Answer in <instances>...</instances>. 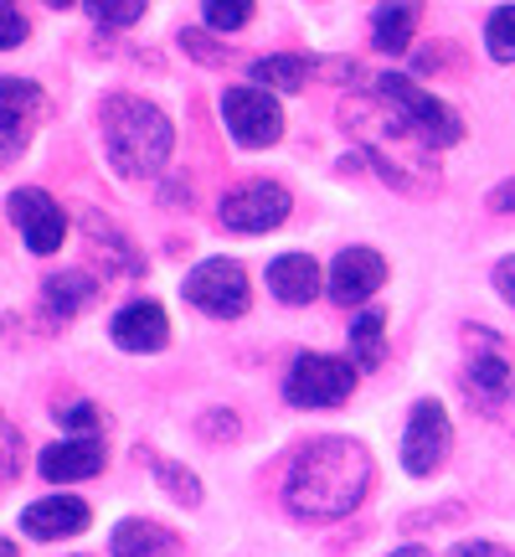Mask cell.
Segmentation results:
<instances>
[{"instance_id": "obj_20", "label": "cell", "mask_w": 515, "mask_h": 557, "mask_svg": "<svg viewBox=\"0 0 515 557\" xmlns=\"http://www.w3.org/2000/svg\"><path fill=\"white\" fill-rule=\"evenodd\" d=\"M41 299H47V310L52 315H78V310H88V299H99V284H93V274H83V269H62V274H52L47 284H41Z\"/></svg>"}, {"instance_id": "obj_12", "label": "cell", "mask_w": 515, "mask_h": 557, "mask_svg": "<svg viewBox=\"0 0 515 557\" xmlns=\"http://www.w3.org/2000/svg\"><path fill=\"white\" fill-rule=\"evenodd\" d=\"M475 341V357H469V393H479L485 403H505L515 393V372H511V357L500 346L495 331H469Z\"/></svg>"}, {"instance_id": "obj_35", "label": "cell", "mask_w": 515, "mask_h": 557, "mask_svg": "<svg viewBox=\"0 0 515 557\" xmlns=\"http://www.w3.org/2000/svg\"><path fill=\"white\" fill-rule=\"evenodd\" d=\"M392 557H428V553H423V547H397Z\"/></svg>"}, {"instance_id": "obj_22", "label": "cell", "mask_w": 515, "mask_h": 557, "mask_svg": "<svg viewBox=\"0 0 515 557\" xmlns=\"http://www.w3.org/2000/svg\"><path fill=\"white\" fill-rule=\"evenodd\" d=\"M387 315L381 310H361L356 320H351V361H356L361 372H372V367H381V357H387Z\"/></svg>"}, {"instance_id": "obj_34", "label": "cell", "mask_w": 515, "mask_h": 557, "mask_svg": "<svg viewBox=\"0 0 515 557\" xmlns=\"http://www.w3.org/2000/svg\"><path fill=\"white\" fill-rule=\"evenodd\" d=\"M490 207H495V212H511V207H515V181H505V186H500L495 197H490Z\"/></svg>"}, {"instance_id": "obj_10", "label": "cell", "mask_w": 515, "mask_h": 557, "mask_svg": "<svg viewBox=\"0 0 515 557\" xmlns=\"http://www.w3.org/2000/svg\"><path fill=\"white\" fill-rule=\"evenodd\" d=\"M11 222L21 227V243H26L37 259L58 253L62 238H67V218H62V207L47 197V191H37V186L11 191Z\"/></svg>"}, {"instance_id": "obj_9", "label": "cell", "mask_w": 515, "mask_h": 557, "mask_svg": "<svg viewBox=\"0 0 515 557\" xmlns=\"http://www.w3.org/2000/svg\"><path fill=\"white\" fill-rule=\"evenodd\" d=\"M289 207H294V197L278 181H253V186H238V191L222 197V227H233V233H274V227H284Z\"/></svg>"}, {"instance_id": "obj_21", "label": "cell", "mask_w": 515, "mask_h": 557, "mask_svg": "<svg viewBox=\"0 0 515 557\" xmlns=\"http://www.w3.org/2000/svg\"><path fill=\"white\" fill-rule=\"evenodd\" d=\"M417 21H423V5H377L372 11V47L377 52H407Z\"/></svg>"}, {"instance_id": "obj_8", "label": "cell", "mask_w": 515, "mask_h": 557, "mask_svg": "<svg viewBox=\"0 0 515 557\" xmlns=\"http://www.w3.org/2000/svg\"><path fill=\"white\" fill-rule=\"evenodd\" d=\"M449 408L438 398H423L413 403V413H407V434H402V470L407 475H434L443 455H449Z\"/></svg>"}, {"instance_id": "obj_3", "label": "cell", "mask_w": 515, "mask_h": 557, "mask_svg": "<svg viewBox=\"0 0 515 557\" xmlns=\"http://www.w3.org/2000/svg\"><path fill=\"white\" fill-rule=\"evenodd\" d=\"M99 129H103V156L124 181L160 176V165L171 160V145H176L171 120L139 94H109L99 109Z\"/></svg>"}, {"instance_id": "obj_1", "label": "cell", "mask_w": 515, "mask_h": 557, "mask_svg": "<svg viewBox=\"0 0 515 557\" xmlns=\"http://www.w3.org/2000/svg\"><path fill=\"white\" fill-rule=\"evenodd\" d=\"M372 449L361 438H315L304 444L284 475V506L299 521H336L351 517L372 496Z\"/></svg>"}, {"instance_id": "obj_17", "label": "cell", "mask_w": 515, "mask_h": 557, "mask_svg": "<svg viewBox=\"0 0 515 557\" xmlns=\"http://www.w3.org/2000/svg\"><path fill=\"white\" fill-rule=\"evenodd\" d=\"M114 557H180V537L171 527L160 521H145V517H124L109 537Z\"/></svg>"}, {"instance_id": "obj_27", "label": "cell", "mask_w": 515, "mask_h": 557, "mask_svg": "<svg viewBox=\"0 0 515 557\" xmlns=\"http://www.w3.org/2000/svg\"><path fill=\"white\" fill-rule=\"evenodd\" d=\"M180 47H186L197 62H206V67H222V62H227V52H217V41L206 37V32H197V26H191V32H180Z\"/></svg>"}, {"instance_id": "obj_25", "label": "cell", "mask_w": 515, "mask_h": 557, "mask_svg": "<svg viewBox=\"0 0 515 557\" xmlns=\"http://www.w3.org/2000/svg\"><path fill=\"white\" fill-rule=\"evenodd\" d=\"M485 47L495 62H515V5H500L485 21Z\"/></svg>"}, {"instance_id": "obj_19", "label": "cell", "mask_w": 515, "mask_h": 557, "mask_svg": "<svg viewBox=\"0 0 515 557\" xmlns=\"http://www.w3.org/2000/svg\"><path fill=\"white\" fill-rule=\"evenodd\" d=\"M310 67H315V62L304 58V52H268V58L248 62L253 83L258 88H268V94H299L304 78H310Z\"/></svg>"}, {"instance_id": "obj_29", "label": "cell", "mask_w": 515, "mask_h": 557, "mask_svg": "<svg viewBox=\"0 0 515 557\" xmlns=\"http://www.w3.org/2000/svg\"><path fill=\"white\" fill-rule=\"evenodd\" d=\"M26 16H21L16 5H0V47H16V41H26Z\"/></svg>"}, {"instance_id": "obj_30", "label": "cell", "mask_w": 515, "mask_h": 557, "mask_svg": "<svg viewBox=\"0 0 515 557\" xmlns=\"http://www.w3.org/2000/svg\"><path fill=\"white\" fill-rule=\"evenodd\" d=\"M201 434L206 438H238V413H206L201 418Z\"/></svg>"}, {"instance_id": "obj_18", "label": "cell", "mask_w": 515, "mask_h": 557, "mask_svg": "<svg viewBox=\"0 0 515 557\" xmlns=\"http://www.w3.org/2000/svg\"><path fill=\"white\" fill-rule=\"evenodd\" d=\"M268 289L284 305H310L319 295V263L304 259V253H278L268 263Z\"/></svg>"}, {"instance_id": "obj_4", "label": "cell", "mask_w": 515, "mask_h": 557, "mask_svg": "<svg viewBox=\"0 0 515 557\" xmlns=\"http://www.w3.org/2000/svg\"><path fill=\"white\" fill-rule=\"evenodd\" d=\"M351 393H356V361L351 357L304 351V357H294L289 377H284V398L294 408H336Z\"/></svg>"}, {"instance_id": "obj_14", "label": "cell", "mask_w": 515, "mask_h": 557, "mask_svg": "<svg viewBox=\"0 0 515 557\" xmlns=\"http://www.w3.org/2000/svg\"><path fill=\"white\" fill-rule=\"evenodd\" d=\"M88 527V500L78 496H47V500H32L21 511V532L37 542H58V537H78Z\"/></svg>"}, {"instance_id": "obj_31", "label": "cell", "mask_w": 515, "mask_h": 557, "mask_svg": "<svg viewBox=\"0 0 515 557\" xmlns=\"http://www.w3.org/2000/svg\"><path fill=\"white\" fill-rule=\"evenodd\" d=\"M495 289L515 305V253H511V259H500V263H495Z\"/></svg>"}, {"instance_id": "obj_5", "label": "cell", "mask_w": 515, "mask_h": 557, "mask_svg": "<svg viewBox=\"0 0 515 557\" xmlns=\"http://www.w3.org/2000/svg\"><path fill=\"white\" fill-rule=\"evenodd\" d=\"M377 94L392 103L397 114L413 124V129L428 139L434 150H443V145H454V139L464 135V120H459L454 109H449L443 99H434L428 88H417L413 78H402V73H381V78H377Z\"/></svg>"}, {"instance_id": "obj_24", "label": "cell", "mask_w": 515, "mask_h": 557, "mask_svg": "<svg viewBox=\"0 0 515 557\" xmlns=\"http://www.w3.org/2000/svg\"><path fill=\"white\" fill-rule=\"evenodd\" d=\"M253 0H206L201 5V21H206V32H242L248 21H253Z\"/></svg>"}, {"instance_id": "obj_7", "label": "cell", "mask_w": 515, "mask_h": 557, "mask_svg": "<svg viewBox=\"0 0 515 557\" xmlns=\"http://www.w3.org/2000/svg\"><path fill=\"white\" fill-rule=\"evenodd\" d=\"M222 120H227V129H233L242 150L278 145V135H284V109L263 88H227L222 94Z\"/></svg>"}, {"instance_id": "obj_28", "label": "cell", "mask_w": 515, "mask_h": 557, "mask_svg": "<svg viewBox=\"0 0 515 557\" xmlns=\"http://www.w3.org/2000/svg\"><path fill=\"white\" fill-rule=\"evenodd\" d=\"M99 408H93V403H73V408H67V413H62V429H67V434L73 438H83V434H99Z\"/></svg>"}, {"instance_id": "obj_23", "label": "cell", "mask_w": 515, "mask_h": 557, "mask_svg": "<svg viewBox=\"0 0 515 557\" xmlns=\"http://www.w3.org/2000/svg\"><path fill=\"white\" fill-rule=\"evenodd\" d=\"M135 459H139V465H150V470H155V480L165 485V491H171V496L180 500V506H201V480L191 475L186 465H176V459L155 455V449H145V444L135 449Z\"/></svg>"}, {"instance_id": "obj_26", "label": "cell", "mask_w": 515, "mask_h": 557, "mask_svg": "<svg viewBox=\"0 0 515 557\" xmlns=\"http://www.w3.org/2000/svg\"><path fill=\"white\" fill-rule=\"evenodd\" d=\"M145 11H150L145 0H88V16L99 26H135Z\"/></svg>"}, {"instance_id": "obj_33", "label": "cell", "mask_w": 515, "mask_h": 557, "mask_svg": "<svg viewBox=\"0 0 515 557\" xmlns=\"http://www.w3.org/2000/svg\"><path fill=\"white\" fill-rule=\"evenodd\" d=\"M5 459H11V465H5V480H16L21 475V465H16V423H5Z\"/></svg>"}, {"instance_id": "obj_32", "label": "cell", "mask_w": 515, "mask_h": 557, "mask_svg": "<svg viewBox=\"0 0 515 557\" xmlns=\"http://www.w3.org/2000/svg\"><path fill=\"white\" fill-rule=\"evenodd\" d=\"M449 557H511L505 547H495V542H459Z\"/></svg>"}, {"instance_id": "obj_36", "label": "cell", "mask_w": 515, "mask_h": 557, "mask_svg": "<svg viewBox=\"0 0 515 557\" xmlns=\"http://www.w3.org/2000/svg\"><path fill=\"white\" fill-rule=\"evenodd\" d=\"M0 557H16V542H0Z\"/></svg>"}, {"instance_id": "obj_6", "label": "cell", "mask_w": 515, "mask_h": 557, "mask_svg": "<svg viewBox=\"0 0 515 557\" xmlns=\"http://www.w3.org/2000/svg\"><path fill=\"white\" fill-rule=\"evenodd\" d=\"M186 299L197 305L201 315L217 320H238L248 310V274H242L233 259H201L191 274H186Z\"/></svg>"}, {"instance_id": "obj_11", "label": "cell", "mask_w": 515, "mask_h": 557, "mask_svg": "<svg viewBox=\"0 0 515 557\" xmlns=\"http://www.w3.org/2000/svg\"><path fill=\"white\" fill-rule=\"evenodd\" d=\"M387 284V259L377 248H346L336 263H330V299L336 305H366Z\"/></svg>"}, {"instance_id": "obj_2", "label": "cell", "mask_w": 515, "mask_h": 557, "mask_svg": "<svg viewBox=\"0 0 515 557\" xmlns=\"http://www.w3.org/2000/svg\"><path fill=\"white\" fill-rule=\"evenodd\" d=\"M340 124L356 135L361 156L377 165V176L397 191H434L438 186V165H434V145L417 135L413 124L397 114L392 103L381 99V94H351V99L340 103Z\"/></svg>"}, {"instance_id": "obj_16", "label": "cell", "mask_w": 515, "mask_h": 557, "mask_svg": "<svg viewBox=\"0 0 515 557\" xmlns=\"http://www.w3.org/2000/svg\"><path fill=\"white\" fill-rule=\"evenodd\" d=\"M41 103V88L37 83H21V78H5L0 83V114H5V160H16L26 150V139H32V114H37Z\"/></svg>"}, {"instance_id": "obj_13", "label": "cell", "mask_w": 515, "mask_h": 557, "mask_svg": "<svg viewBox=\"0 0 515 557\" xmlns=\"http://www.w3.org/2000/svg\"><path fill=\"white\" fill-rule=\"evenodd\" d=\"M103 434H83V438H62L52 449H41V475L52 480V485H73V480H88L103 470Z\"/></svg>"}, {"instance_id": "obj_15", "label": "cell", "mask_w": 515, "mask_h": 557, "mask_svg": "<svg viewBox=\"0 0 515 557\" xmlns=\"http://www.w3.org/2000/svg\"><path fill=\"white\" fill-rule=\"evenodd\" d=\"M109 336L120 351H160L165 341H171V320L160 310L155 299H135V305H124L114 325H109Z\"/></svg>"}]
</instances>
